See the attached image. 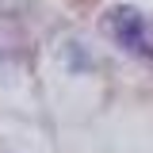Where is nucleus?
Segmentation results:
<instances>
[{"label": "nucleus", "mask_w": 153, "mask_h": 153, "mask_svg": "<svg viewBox=\"0 0 153 153\" xmlns=\"http://www.w3.org/2000/svg\"><path fill=\"white\" fill-rule=\"evenodd\" d=\"M103 31L119 50L153 61V16L134 8V4H111L103 12Z\"/></svg>", "instance_id": "1"}]
</instances>
